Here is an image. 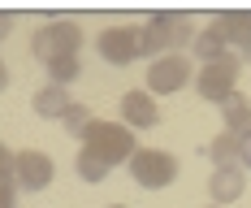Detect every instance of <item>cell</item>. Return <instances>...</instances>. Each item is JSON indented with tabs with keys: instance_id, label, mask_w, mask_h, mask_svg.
Returning a JSON list of instances; mask_svg holds the SVG:
<instances>
[{
	"instance_id": "3957f363",
	"label": "cell",
	"mask_w": 251,
	"mask_h": 208,
	"mask_svg": "<svg viewBox=\"0 0 251 208\" xmlns=\"http://www.w3.org/2000/svg\"><path fill=\"white\" fill-rule=\"evenodd\" d=\"M126 165H130V178L139 186H148V191H160L177 178V160L169 152H156V148H134V156Z\"/></svg>"
},
{
	"instance_id": "9a60e30c",
	"label": "cell",
	"mask_w": 251,
	"mask_h": 208,
	"mask_svg": "<svg viewBox=\"0 0 251 208\" xmlns=\"http://www.w3.org/2000/svg\"><path fill=\"white\" fill-rule=\"evenodd\" d=\"M30 104H35V113H39V117H48V122H52V117H65L74 100L65 96V87H52V82H48L44 91H35V100H30Z\"/></svg>"
},
{
	"instance_id": "8992f818",
	"label": "cell",
	"mask_w": 251,
	"mask_h": 208,
	"mask_svg": "<svg viewBox=\"0 0 251 208\" xmlns=\"http://www.w3.org/2000/svg\"><path fill=\"white\" fill-rule=\"evenodd\" d=\"M56 178V165L44 152H18L13 156V186L18 191H44Z\"/></svg>"
},
{
	"instance_id": "2e32d148",
	"label": "cell",
	"mask_w": 251,
	"mask_h": 208,
	"mask_svg": "<svg viewBox=\"0 0 251 208\" xmlns=\"http://www.w3.org/2000/svg\"><path fill=\"white\" fill-rule=\"evenodd\" d=\"M139 56H148V61H160V56H169V39H165V30L151 22L139 26Z\"/></svg>"
},
{
	"instance_id": "30bf717a",
	"label": "cell",
	"mask_w": 251,
	"mask_h": 208,
	"mask_svg": "<svg viewBox=\"0 0 251 208\" xmlns=\"http://www.w3.org/2000/svg\"><path fill=\"white\" fill-rule=\"evenodd\" d=\"M151 22L165 30V39H169V48H191V39H195V26L186 13H177V9H165V13H151Z\"/></svg>"
},
{
	"instance_id": "44dd1931",
	"label": "cell",
	"mask_w": 251,
	"mask_h": 208,
	"mask_svg": "<svg viewBox=\"0 0 251 208\" xmlns=\"http://www.w3.org/2000/svg\"><path fill=\"white\" fill-rule=\"evenodd\" d=\"M0 178H13V152L0 143Z\"/></svg>"
},
{
	"instance_id": "cb8c5ba5",
	"label": "cell",
	"mask_w": 251,
	"mask_h": 208,
	"mask_svg": "<svg viewBox=\"0 0 251 208\" xmlns=\"http://www.w3.org/2000/svg\"><path fill=\"white\" fill-rule=\"evenodd\" d=\"M9 87V70H4V61H0V91Z\"/></svg>"
},
{
	"instance_id": "4fadbf2b",
	"label": "cell",
	"mask_w": 251,
	"mask_h": 208,
	"mask_svg": "<svg viewBox=\"0 0 251 208\" xmlns=\"http://www.w3.org/2000/svg\"><path fill=\"white\" fill-rule=\"evenodd\" d=\"M221 117H226L229 134H247V130H251V100L243 96V91L226 96V100H221Z\"/></svg>"
},
{
	"instance_id": "7402d4cb",
	"label": "cell",
	"mask_w": 251,
	"mask_h": 208,
	"mask_svg": "<svg viewBox=\"0 0 251 208\" xmlns=\"http://www.w3.org/2000/svg\"><path fill=\"white\" fill-rule=\"evenodd\" d=\"M247 165H251V130L243 134V169H247Z\"/></svg>"
},
{
	"instance_id": "8fae6325",
	"label": "cell",
	"mask_w": 251,
	"mask_h": 208,
	"mask_svg": "<svg viewBox=\"0 0 251 208\" xmlns=\"http://www.w3.org/2000/svg\"><path fill=\"white\" fill-rule=\"evenodd\" d=\"M208 156L217 160V169H243V134L221 130V134L208 143Z\"/></svg>"
},
{
	"instance_id": "5bb4252c",
	"label": "cell",
	"mask_w": 251,
	"mask_h": 208,
	"mask_svg": "<svg viewBox=\"0 0 251 208\" xmlns=\"http://www.w3.org/2000/svg\"><path fill=\"white\" fill-rule=\"evenodd\" d=\"M217 30L226 35V44H251V9H229L217 18Z\"/></svg>"
},
{
	"instance_id": "52a82bcc",
	"label": "cell",
	"mask_w": 251,
	"mask_h": 208,
	"mask_svg": "<svg viewBox=\"0 0 251 208\" xmlns=\"http://www.w3.org/2000/svg\"><path fill=\"white\" fill-rule=\"evenodd\" d=\"M96 48H100L104 61H113V65H130V61L139 56V26H108V30H100Z\"/></svg>"
},
{
	"instance_id": "603a6c76",
	"label": "cell",
	"mask_w": 251,
	"mask_h": 208,
	"mask_svg": "<svg viewBox=\"0 0 251 208\" xmlns=\"http://www.w3.org/2000/svg\"><path fill=\"white\" fill-rule=\"evenodd\" d=\"M9 26H13V18H9V13H0V39L9 35Z\"/></svg>"
},
{
	"instance_id": "277c9868",
	"label": "cell",
	"mask_w": 251,
	"mask_h": 208,
	"mask_svg": "<svg viewBox=\"0 0 251 208\" xmlns=\"http://www.w3.org/2000/svg\"><path fill=\"white\" fill-rule=\"evenodd\" d=\"M238 70H243V61H238V52H226L221 61H212V65H203L200 78H195V91H200L203 100L221 104L226 96L238 91Z\"/></svg>"
},
{
	"instance_id": "7c38bea8",
	"label": "cell",
	"mask_w": 251,
	"mask_h": 208,
	"mask_svg": "<svg viewBox=\"0 0 251 208\" xmlns=\"http://www.w3.org/2000/svg\"><path fill=\"white\" fill-rule=\"evenodd\" d=\"M191 52H195V61L212 65V61H221V56L229 52V44H226V35L217 30V22H212V26H203V30H195V39H191Z\"/></svg>"
},
{
	"instance_id": "ac0fdd59",
	"label": "cell",
	"mask_w": 251,
	"mask_h": 208,
	"mask_svg": "<svg viewBox=\"0 0 251 208\" xmlns=\"http://www.w3.org/2000/svg\"><path fill=\"white\" fill-rule=\"evenodd\" d=\"M74 169H78V178H87V182H104V178H108V165L96 160V156H87V152H78Z\"/></svg>"
},
{
	"instance_id": "6da1fadb",
	"label": "cell",
	"mask_w": 251,
	"mask_h": 208,
	"mask_svg": "<svg viewBox=\"0 0 251 208\" xmlns=\"http://www.w3.org/2000/svg\"><path fill=\"white\" fill-rule=\"evenodd\" d=\"M78 139H82V152L104 160L108 169L134 156V130H126L122 122H91Z\"/></svg>"
},
{
	"instance_id": "ba28073f",
	"label": "cell",
	"mask_w": 251,
	"mask_h": 208,
	"mask_svg": "<svg viewBox=\"0 0 251 208\" xmlns=\"http://www.w3.org/2000/svg\"><path fill=\"white\" fill-rule=\"evenodd\" d=\"M156 122H160L156 96H148V91H126L122 96V126L126 130H148Z\"/></svg>"
},
{
	"instance_id": "d4e9b609",
	"label": "cell",
	"mask_w": 251,
	"mask_h": 208,
	"mask_svg": "<svg viewBox=\"0 0 251 208\" xmlns=\"http://www.w3.org/2000/svg\"><path fill=\"white\" fill-rule=\"evenodd\" d=\"M238 61H251V44H243V48H238Z\"/></svg>"
},
{
	"instance_id": "4316f807",
	"label": "cell",
	"mask_w": 251,
	"mask_h": 208,
	"mask_svg": "<svg viewBox=\"0 0 251 208\" xmlns=\"http://www.w3.org/2000/svg\"><path fill=\"white\" fill-rule=\"evenodd\" d=\"M208 208H217V204H208Z\"/></svg>"
},
{
	"instance_id": "e0dca14e",
	"label": "cell",
	"mask_w": 251,
	"mask_h": 208,
	"mask_svg": "<svg viewBox=\"0 0 251 208\" xmlns=\"http://www.w3.org/2000/svg\"><path fill=\"white\" fill-rule=\"evenodd\" d=\"M78 74H82L78 56H61V61H48V78H52V87H65V82H74Z\"/></svg>"
},
{
	"instance_id": "d6986e66",
	"label": "cell",
	"mask_w": 251,
	"mask_h": 208,
	"mask_svg": "<svg viewBox=\"0 0 251 208\" xmlns=\"http://www.w3.org/2000/svg\"><path fill=\"white\" fill-rule=\"evenodd\" d=\"M61 122H65V130H70V134H82V130L91 126V122H96V117H91V113H87V104H70V113H65V117H61Z\"/></svg>"
},
{
	"instance_id": "5b68a950",
	"label": "cell",
	"mask_w": 251,
	"mask_h": 208,
	"mask_svg": "<svg viewBox=\"0 0 251 208\" xmlns=\"http://www.w3.org/2000/svg\"><path fill=\"white\" fill-rule=\"evenodd\" d=\"M191 82V61L182 56V52H169V56H160V61H151L148 70V96H174Z\"/></svg>"
},
{
	"instance_id": "ffe728a7",
	"label": "cell",
	"mask_w": 251,
	"mask_h": 208,
	"mask_svg": "<svg viewBox=\"0 0 251 208\" xmlns=\"http://www.w3.org/2000/svg\"><path fill=\"white\" fill-rule=\"evenodd\" d=\"M13 195H18L13 178H0V208H13Z\"/></svg>"
},
{
	"instance_id": "484cf974",
	"label": "cell",
	"mask_w": 251,
	"mask_h": 208,
	"mask_svg": "<svg viewBox=\"0 0 251 208\" xmlns=\"http://www.w3.org/2000/svg\"><path fill=\"white\" fill-rule=\"evenodd\" d=\"M108 208H130V204H108Z\"/></svg>"
},
{
	"instance_id": "7a4b0ae2",
	"label": "cell",
	"mask_w": 251,
	"mask_h": 208,
	"mask_svg": "<svg viewBox=\"0 0 251 208\" xmlns=\"http://www.w3.org/2000/svg\"><path fill=\"white\" fill-rule=\"evenodd\" d=\"M82 48V26L70 22V18H56V22H44L30 39V52L48 65V61H61V56H78Z\"/></svg>"
},
{
	"instance_id": "9c48e42d",
	"label": "cell",
	"mask_w": 251,
	"mask_h": 208,
	"mask_svg": "<svg viewBox=\"0 0 251 208\" xmlns=\"http://www.w3.org/2000/svg\"><path fill=\"white\" fill-rule=\"evenodd\" d=\"M208 191H212V204L226 208V204H234V200L247 191V178H243V169H212Z\"/></svg>"
}]
</instances>
